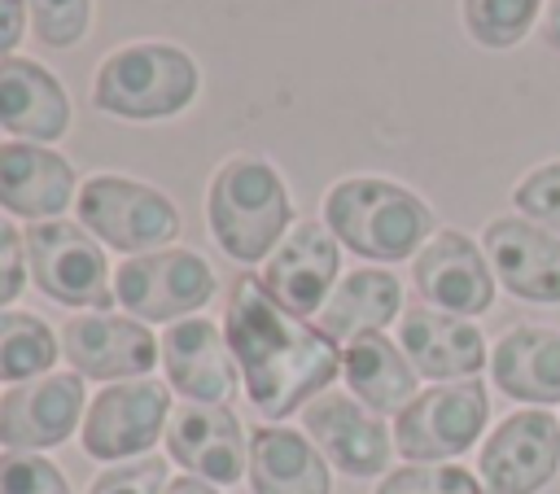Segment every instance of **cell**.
Segmentation results:
<instances>
[{
	"instance_id": "2e32d148",
	"label": "cell",
	"mask_w": 560,
	"mask_h": 494,
	"mask_svg": "<svg viewBox=\"0 0 560 494\" xmlns=\"http://www.w3.org/2000/svg\"><path fill=\"white\" fill-rule=\"evenodd\" d=\"M341 271V245L324 227V219H302L289 227V236L276 245V254L262 267V289L289 310V315H319L328 293L337 289Z\"/></svg>"
},
{
	"instance_id": "44dd1931",
	"label": "cell",
	"mask_w": 560,
	"mask_h": 494,
	"mask_svg": "<svg viewBox=\"0 0 560 494\" xmlns=\"http://www.w3.org/2000/svg\"><path fill=\"white\" fill-rule=\"evenodd\" d=\"M79 197V175L70 157L52 144L0 140V210L26 223H48Z\"/></svg>"
},
{
	"instance_id": "8fae6325",
	"label": "cell",
	"mask_w": 560,
	"mask_h": 494,
	"mask_svg": "<svg viewBox=\"0 0 560 494\" xmlns=\"http://www.w3.org/2000/svg\"><path fill=\"white\" fill-rule=\"evenodd\" d=\"M57 337H61V358L83 380H101V385L140 380L162 363V341L131 315H109V310L70 315Z\"/></svg>"
},
{
	"instance_id": "277c9868",
	"label": "cell",
	"mask_w": 560,
	"mask_h": 494,
	"mask_svg": "<svg viewBox=\"0 0 560 494\" xmlns=\"http://www.w3.org/2000/svg\"><path fill=\"white\" fill-rule=\"evenodd\" d=\"M201 70L188 48L171 39H131L92 70V105L118 122H166L192 109Z\"/></svg>"
},
{
	"instance_id": "6da1fadb",
	"label": "cell",
	"mask_w": 560,
	"mask_h": 494,
	"mask_svg": "<svg viewBox=\"0 0 560 494\" xmlns=\"http://www.w3.org/2000/svg\"><path fill=\"white\" fill-rule=\"evenodd\" d=\"M223 337L241 367L249 407L262 420H289L341 372V350L315 324L289 315L258 275H241L223 306Z\"/></svg>"
},
{
	"instance_id": "d6a6232c",
	"label": "cell",
	"mask_w": 560,
	"mask_h": 494,
	"mask_svg": "<svg viewBox=\"0 0 560 494\" xmlns=\"http://www.w3.org/2000/svg\"><path fill=\"white\" fill-rule=\"evenodd\" d=\"M31 280V262H26V232H18L9 219H0V310H9L18 302V293Z\"/></svg>"
},
{
	"instance_id": "7402d4cb",
	"label": "cell",
	"mask_w": 560,
	"mask_h": 494,
	"mask_svg": "<svg viewBox=\"0 0 560 494\" xmlns=\"http://www.w3.org/2000/svg\"><path fill=\"white\" fill-rule=\"evenodd\" d=\"M249 490L254 494H332L328 459L289 424H258L249 433Z\"/></svg>"
},
{
	"instance_id": "52a82bcc",
	"label": "cell",
	"mask_w": 560,
	"mask_h": 494,
	"mask_svg": "<svg viewBox=\"0 0 560 494\" xmlns=\"http://www.w3.org/2000/svg\"><path fill=\"white\" fill-rule=\"evenodd\" d=\"M490 420V393L481 380H446L420 389L394 415V450L407 463H455L472 450Z\"/></svg>"
},
{
	"instance_id": "8992f818",
	"label": "cell",
	"mask_w": 560,
	"mask_h": 494,
	"mask_svg": "<svg viewBox=\"0 0 560 494\" xmlns=\"http://www.w3.org/2000/svg\"><path fill=\"white\" fill-rule=\"evenodd\" d=\"M26 262L35 289L70 310H109L114 271L105 262L101 240L70 219H48L26 227Z\"/></svg>"
},
{
	"instance_id": "d4e9b609",
	"label": "cell",
	"mask_w": 560,
	"mask_h": 494,
	"mask_svg": "<svg viewBox=\"0 0 560 494\" xmlns=\"http://www.w3.org/2000/svg\"><path fill=\"white\" fill-rule=\"evenodd\" d=\"M341 376L350 393L376 411V415H398L420 389H416V367L407 363L402 345L389 341L385 332H368L346 341L341 350Z\"/></svg>"
},
{
	"instance_id": "9a60e30c",
	"label": "cell",
	"mask_w": 560,
	"mask_h": 494,
	"mask_svg": "<svg viewBox=\"0 0 560 494\" xmlns=\"http://www.w3.org/2000/svg\"><path fill=\"white\" fill-rule=\"evenodd\" d=\"M166 455L210 485H236L249 472V446L228 402H179L166 420Z\"/></svg>"
},
{
	"instance_id": "4316f807",
	"label": "cell",
	"mask_w": 560,
	"mask_h": 494,
	"mask_svg": "<svg viewBox=\"0 0 560 494\" xmlns=\"http://www.w3.org/2000/svg\"><path fill=\"white\" fill-rule=\"evenodd\" d=\"M538 9L542 0H459L464 31L481 48H516L529 35Z\"/></svg>"
},
{
	"instance_id": "ba28073f",
	"label": "cell",
	"mask_w": 560,
	"mask_h": 494,
	"mask_svg": "<svg viewBox=\"0 0 560 494\" xmlns=\"http://www.w3.org/2000/svg\"><path fill=\"white\" fill-rule=\"evenodd\" d=\"M219 280L197 249L171 245L122 258L114 271V302L140 324H179L214 297Z\"/></svg>"
},
{
	"instance_id": "30bf717a",
	"label": "cell",
	"mask_w": 560,
	"mask_h": 494,
	"mask_svg": "<svg viewBox=\"0 0 560 494\" xmlns=\"http://www.w3.org/2000/svg\"><path fill=\"white\" fill-rule=\"evenodd\" d=\"M560 472V420L547 407H521L481 442L477 477L486 494H538Z\"/></svg>"
},
{
	"instance_id": "1f68e13d",
	"label": "cell",
	"mask_w": 560,
	"mask_h": 494,
	"mask_svg": "<svg viewBox=\"0 0 560 494\" xmlns=\"http://www.w3.org/2000/svg\"><path fill=\"white\" fill-rule=\"evenodd\" d=\"M166 485H171L166 459L140 455L127 463H109L101 477H92L88 494H166Z\"/></svg>"
},
{
	"instance_id": "4dcf8cb0",
	"label": "cell",
	"mask_w": 560,
	"mask_h": 494,
	"mask_svg": "<svg viewBox=\"0 0 560 494\" xmlns=\"http://www.w3.org/2000/svg\"><path fill=\"white\" fill-rule=\"evenodd\" d=\"M512 205L529 223L560 236V162H542V166L525 170L521 184L512 188Z\"/></svg>"
},
{
	"instance_id": "f1b7e54d",
	"label": "cell",
	"mask_w": 560,
	"mask_h": 494,
	"mask_svg": "<svg viewBox=\"0 0 560 494\" xmlns=\"http://www.w3.org/2000/svg\"><path fill=\"white\" fill-rule=\"evenodd\" d=\"M26 9L44 48H74L92 31V0H26Z\"/></svg>"
},
{
	"instance_id": "603a6c76",
	"label": "cell",
	"mask_w": 560,
	"mask_h": 494,
	"mask_svg": "<svg viewBox=\"0 0 560 494\" xmlns=\"http://www.w3.org/2000/svg\"><path fill=\"white\" fill-rule=\"evenodd\" d=\"M490 380L525 407L560 402V332L538 324L508 328L490 350Z\"/></svg>"
},
{
	"instance_id": "3957f363",
	"label": "cell",
	"mask_w": 560,
	"mask_h": 494,
	"mask_svg": "<svg viewBox=\"0 0 560 494\" xmlns=\"http://www.w3.org/2000/svg\"><path fill=\"white\" fill-rule=\"evenodd\" d=\"M324 227L359 258L402 262L438 232L424 197L385 175H346L324 192Z\"/></svg>"
},
{
	"instance_id": "5bb4252c",
	"label": "cell",
	"mask_w": 560,
	"mask_h": 494,
	"mask_svg": "<svg viewBox=\"0 0 560 494\" xmlns=\"http://www.w3.org/2000/svg\"><path fill=\"white\" fill-rule=\"evenodd\" d=\"M302 433L346 477H381L394 455V433L354 393H319L302 407Z\"/></svg>"
},
{
	"instance_id": "7a4b0ae2",
	"label": "cell",
	"mask_w": 560,
	"mask_h": 494,
	"mask_svg": "<svg viewBox=\"0 0 560 494\" xmlns=\"http://www.w3.org/2000/svg\"><path fill=\"white\" fill-rule=\"evenodd\" d=\"M206 227L232 262H267L293 227V197L284 175L258 153H232L210 175Z\"/></svg>"
},
{
	"instance_id": "ffe728a7",
	"label": "cell",
	"mask_w": 560,
	"mask_h": 494,
	"mask_svg": "<svg viewBox=\"0 0 560 494\" xmlns=\"http://www.w3.org/2000/svg\"><path fill=\"white\" fill-rule=\"evenodd\" d=\"M74 127V105L66 83L35 57H4L0 61V131L9 140L57 144Z\"/></svg>"
},
{
	"instance_id": "e575fe53",
	"label": "cell",
	"mask_w": 560,
	"mask_h": 494,
	"mask_svg": "<svg viewBox=\"0 0 560 494\" xmlns=\"http://www.w3.org/2000/svg\"><path fill=\"white\" fill-rule=\"evenodd\" d=\"M542 39H547V48L560 52V0L542 4Z\"/></svg>"
},
{
	"instance_id": "d590c367",
	"label": "cell",
	"mask_w": 560,
	"mask_h": 494,
	"mask_svg": "<svg viewBox=\"0 0 560 494\" xmlns=\"http://www.w3.org/2000/svg\"><path fill=\"white\" fill-rule=\"evenodd\" d=\"M166 494H219V490L210 481H201V477H175L166 485Z\"/></svg>"
},
{
	"instance_id": "83f0119b",
	"label": "cell",
	"mask_w": 560,
	"mask_h": 494,
	"mask_svg": "<svg viewBox=\"0 0 560 494\" xmlns=\"http://www.w3.org/2000/svg\"><path fill=\"white\" fill-rule=\"evenodd\" d=\"M376 494H486V485L459 463H402L381 477Z\"/></svg>"
},
{
	"instance_id": "f546056e",
	"label": "cell",
	"mask_w": 560,
	"mask_h": 494,
	"mask_svg": "<svg viewBox=\"0 0 560 494\" xmlns=\"http://www.w3.org/2000/svg\"><path fill=\"white\" fill-rule=\"evenodd\" d=\"M0 494H70V481L39 450H4L0 455Z\"/></svg>"
},
{
	"instance_id": "e0dca14e",
	"label": "cell",
	"mask_w": 560,
	"mask_h": 494,
	"mask_svg": "<svg viewBox=\"0 0 560 494\" xmlns=\"http://www.w3.org/2000/svg\"><path fill=\"white\" fill-rule=\"evenodd\" d=\"M494 280L521 302H560V236L529 223L525 214H499L481 232Z\"/></svg>"
},
{
	"instance_id": "d6986e66",
	"label": "cell",
	"mask_w": 560,
	"mask_h": 494,
	"mask_svg": "<svg viewBox=\"0 0 560 494\" xmlns=\"http://www.w3.org/2000/svg\"><path fill=\"white\" fill-rule=\"evenodd\" d=\"M398 345L416 376L424 380H477L481 367H490L486 337L472 319L433 310V306H407L398 315Z\"/></svg>"
},
{
	"instance_id": "484cf974",
	"label": "cell",
	"mask_w": 560,
	"mask_h": 494,
	"mask_svg": "<svg viewBox=\"0 0 560 494\" xmlns=\"http://www.w3.org/2000/svg\"><path fill=\"white\" fill-rule=\"evenodd\" d=\"M61 358V337L31 310H0V380L22 385L48 376Z\"/></svg>"
},
{
	"instance_id": "ac0fdd59",
	"label": "cell",
	"mask_w": 560,
	"mask_h": 494,
	"mask_svg": "<svg viewBox=\"0 0 560 494\" xmlns=\"http://www.w3.org/2000/svg\"><path fill=\"white\" fill-rule=\"evenodd\" d=\"M162 372L184 402H232L241 367L223 337V324L188 315L162 332Z\"/></svg>"
},
{
	"instance_id": "4fadbf2b",
	"label": "cell",
	"mask_w": 560,
	"mask_h": 494,
	"mask_svg": "<svg viewBox=\"0 0 560 494\" xmlns=\"http://www.w3.org/2000/svg\"><path fill=\"white\" fill-rule=\"evenodd\" d=\"M88 389L79 372H48L0 393V446L4 450H52L83 428Z\"/></svg>"
},
{
	"instance_id": "5b68a950",
	"label": "cell",
	"mask_w": 560,
	"mask_h": 494,
	"mask_svg": "<svg viewBox=\"0 0 560 494\" xmlns=\"http://www.w3.org/2000/svg\"><path fill=\"white\" fill-rule=\"evenodd\" d=\"M74 214L101 245H109L127 258L171 249L179 227H184L175 201L162 188L131 179V175H114V170L88 175L79 184Z\"/></svg>"
},
{
	"instance_id": "9c48e42d",
	"label": "cell",
	"mask_w": 560,
	"mask_h": 494,
	"mask_svg": "<svg viewBox=\"0 0 560 494\" xmlns=\"http://www.w3.org/2000/svg\"><path fill=\"white\" fill-rule=\"evenodd\" d=\"M166 420H171V389L162 380L153 376L118 380V385H105L88 402L79 446L88 459L127 463V459L149 455L166 437Z\"/></svg>"
},
{
	"instance_id": "836d02e7",
	"label": "cell",
	"mask_w": 560,
	"mask_h": 494,
	"mask_svg": "<svg viewBox=\"0 0 560 494\" xmlns=\"http://www.w3.org/2000/svg\"><path fill=\"white\" fill-rule=\"evenodd\" d=\"M26 26H31L26 0H0V61L13 57V48H18L22 35H26Z\"/></svg>"
},
{
	"instance_id": "cb8c5ba5",
	"label": "cell",
	"mask_w": 560,
	"mask_h": 494,
	"mask_svg": "<svg viewBox=\"0 0 560 494\" xmlns=\"http://www.w3.org/2000/svg\"><path fill=\"white\" fill-rule=\"evenodd\" d=\"M402 315V284L389 267H354L337 280L324 310L315 315V328L332 341H354L368 332H381Z\"/></svg>"
},
{
	"instance_id": "7c38bea8",
	"label": "cell",
	"mask_w": 560,
	"mask_h": 494,
	"mask_svg": "<svg viewBox=\"0 0 560 494\" xmlns=\"http://www.w3.org/2000/svg\"><path fill=\"white\" fill-rule=\"evenodd\" d=\"M411 284H416L424 306L472 319V315H486L494 306L499 280L490 271L486 249L472 236H464L455 227H438L420 245V254L411 258Z\"/></svg>"
}]
</instances>
